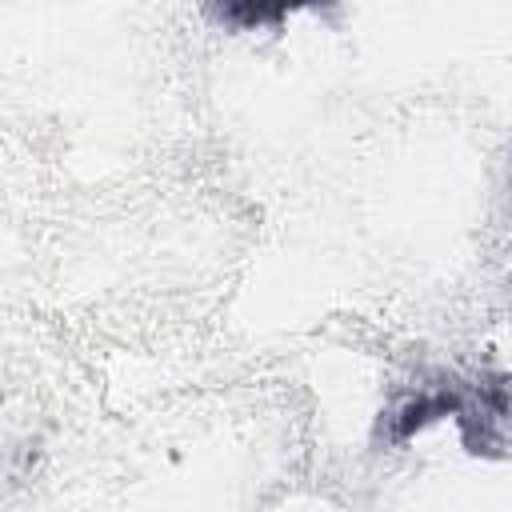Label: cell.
<instances>
[{"label": "cell", "instance_id": "cell-1", "mask_svg": "<svg viewBox=\"0 0 512 512\" xmlns=\"http://www.w3.org/2000/svg\"><path fill=\"white\" fill-rule=\"evenodd\" d=\"M220 20H228V24H272V20H280V12L276 8H220L216 12Z\"/></svg>", "mask_w": 512, "mask_h": 512}]
</instances>
